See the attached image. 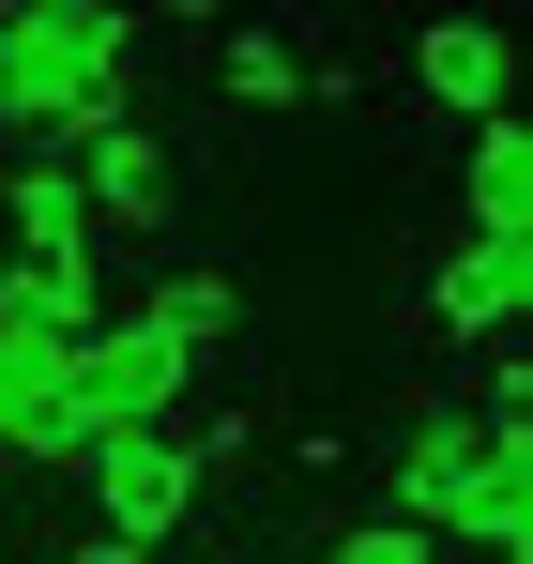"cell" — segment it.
Returning <instances> with one entry per match:
<instances>
[{"label": "cell", "instance_id": "obj_9", "mask_svg": "<svg viewBox=\"0 0 533 564\" xmlns=\"http://www.w3.org/2000/svg\"><path fill=\"white\" fill-rule=\"evenodd\" d=\"M0 214H15V260H91L77 153H15V169H0Z\"/></svg>", "mask_w": 533, "mask_h": 564}, {"label": "cell", "instance_id": "obj_2", "mask_svg": "<svg viewBox=\"0 0 533 564\" xmlns=\"http://www.w3.org/2000/svg\"><path fill=\"white\" fill-rule=\"evenodd\" d=\"M183 397H198V367H183L153 321H122V305H107V336H77V367H62V412H77V443L183 427Z\"/></svg>", "mask_w": 533, "mask_h": 564}, {"label": "cell", "instance_id": "obj_3", "mask_svg": "<svg viewBox=\"0 0 533 564\" xmlns=\"http://www.w3.org/2000/svg\"><path fill=\"white\" fill-rule=\"evenodd\" d=\"M77 473H91V519H107V550H168L183 519H198V488H214L183 427H138V443H91Z\"/></svg>", "mask_w": 533, "mask_h": 564}, {"label": "cell", "instance_id": "obj_7", "mask_svg": "<svg viewBox=\"0 0 533 564\" xmlns=\"http://www.w3.org/2000/svg\"><path fill=\"white\" fill-rule=\"evenodd\" d=\"M412 93L443 107V122H503V107H519V46H503L488 15H443V31L412 46Z\"/></svg>", "mask_w": 533, "mask_h": 564}, {"label": "cell", "instance_id": "obj_6", "mask_svg": "<svg viewBox=\"0 0 533 564\" xmlns=\"http://www.w3.org/2000/svg\"><path fill=\"white\" fill-rule=\"evenodd\" d=\"M472 458H488V427H472V412H412V427H396V503H381V519H412V534H457V503H472Z\"/></svg>", "mask_w": 533, "mask_h": 564}, {"label": "cell", "instance_id": "obj_12", "mask_svg": "<svg viewBox=\"0 0 533 564\" xmlns=\"http://www.w3.org/2000/svg\"><path fill=\"white\" fill-rule=\"evenodd\" d=\"M214 77H229V107H305V93H320L305 31H229V46H214Z\"/></svg>", "mask_w": 533, "mask_h": 564}, {"label": "cell", "instance_id": "obj_5", "mask_svg": "<svg viewBox=\"0 0 533 564\" xmlns=\"http://www.w3.org/2000/svg\"><path fill=\"white\" fill-rule=\"evenodd\" d=\"M77 198H91V229H138V245H153V229L183 214V153L153 138V122H107V138L77 153Z\"/></svg>", "mask_w": 533, "mask_h": 564}, {"label": "cell", "instance_id": "obj_10", "mask_svg": "<svg viewBox=\"0 0 533 564\" xmlns=\"http://www.w3.org/2000/svg\"><path fill=\"white\" fill-rule=\"evenodd\" d=\"M457 214H472V245H533V138H519V107H503V122H472Z\"/></svg>", "mask_w": 533, "mask_h": 564}, {"label": "cell", "instance_id": "obj_8", "mask_svg": "<svg viewBox=\"0 0 533 564\" xmlns=\"http://www.w3.org/2000/svg\"><path fill=\"white\" fill-rule=\"evenodd\" d=\"M0 336H46V351L107 336V275L91 260H0Z\"/></svg>", "mask_w": 533, "mask_h": 564}, {"label": "cell", "instance_id": "obj_11", "mask_svg": "<svg viewBox=\"0 0 533 564\" xmlns=\"http://www.w3.org/2000/svg\"><path fill=\"white\" fill-rule=\"evenodd\" d=\"M122 321H153V336H168L183 367H214V351L244 336V290H229V275H153L138 305H122Z\"/></svg>", "mask_w": 533, "mask_h": 564}, {"label": "cell", "instance_id": "obj_15", "mask_svg": "<svg viewBox=\"0 0 533 564\" xmlns=\"http://www.w3.org/2000/svg\"><path fill=\"white\" fill-rule=\"evenodd\" d=\"M0 138H15V77H0Z\"/></svg>", "mask_w": 533, "mask_h": 564}, {"label": "cell", "instance_id": "obj_1", "mask_svg": "<svg viewBox=\"0 0 533 564\" xmlns=\"http://www.w3.org/2000/svg\"><path fill=\"white\" fill-rule=\"evenodd\" d=\"M122 62H138V15L107 0H0V77H15V138L31 153H91L122 107Z\"/></svg>", "mask_w": 533, "mask_h": 564}, {"label": "cell", "instance_id": "obj_4", "mask_svg": "<svg viewBox=\"0 0 533 564\" xmlns=\"http://www.w3.org/2000/svg\"><path fill=\"white\" fill-rule=\"evenodd\" d=\"M427 321H443L457 351H503L533 321V245H472V229H457L443 260H427Z\"/></svg>", "mask_w": 533, "mask_h": 564}, {"label": "cell", "instance_id": "obj_13", "mask_svg": "<svg viewBox=\"0 0 533 564\" xmlns=\"http://www.w3.org/2000/svg\"><path fill=\"white\" fill-rule=\"evenodd\" d=\"M320 564H443V534H412V519H351Z\"/></svg>", "mask_w": 533, "mask_h": 564}, {"label": "cell", "instance_id": "obj_14", "mask_svg": "<svg viewBox=\"0 0 533 564\" xmlns=\"http://www.w3.org/2000/svg\"><path fill=\"white\" fill-rule=\"evenodd\" d=\"M62 564H168V550H107V534H91V550H62Z\"/></svg>", "mask_w": 533, "mask_h": 564}]
</instances>
